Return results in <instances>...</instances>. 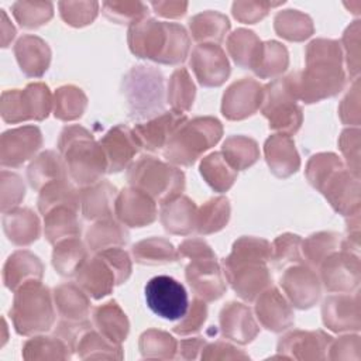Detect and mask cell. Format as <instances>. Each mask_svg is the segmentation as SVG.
I'll use <instances>...</instances> for the list:
<instances>
[{"mask_svg":"<svg viewBox=\"0 0 361 361\" xmlns=\"http://www.w3.org/2000/svg\"><path fill=\"white\" fill-rule=\"evenodd\" d=\"M151 7L159 16L169 17V18H178L186 13L188 3H185V1H152Z\"/></svg>","mask_w":361,"mask_h":361,"instance_id":"cell-56","label":"cell"},{"mask_svg":"<svg viewBox=\"0 0 361 361\" xmlns=\"http://www.w3.org/2000/svg\"><path fill=\"white\" fill-rule=\"evenodd\" d=\"M58 147L69 176L80 186L94 185L107 169L102 145L94 142L83 127H66L61 133Z\"/></svg>","mask_w":361,"mask_h":361,"instance_id":"cell-3","label":"cell"},{"mask_svg":"<svg viewBox=\"0 0 361 361\" xmlns=\"http://www.w3.org/2000/svg\"><path fill=\"white\" fill-rule=\"evenodd\" d=\"M72 206L79 209L80 206V199H79V193L63 179H55L49 183H47L41 192H39V197H38V209L41 212V214L48 213L51 209L56 207V206Z\"/></svg>","mask_w":361,"mask_h":361,"instance_id":"cell-37","label":"cell"},{"mask_svg":"<svg viewBox=\"0 0 361 361\" xmlns=\"http://www.w3.org/2000/svg\"><path fill=\"white\" fill-rule=\"evenodd\" d=\"M223 157L235 171L244 169L252 165L258 159V147L257 142L251 138L234 135L226 140L223 144Z\"/></svg>","mask_w":361,"mask_h":361,"instance_id":"cell-41","label":"cell"},{"mask_svg":"<svg viewBox=\"0 0 361 361\" xmlns=\"http://www.w3.org/2000/svg\"><path fill=\"white\" fill-rule=\"evenodd\" d=\"M76 282L94 299L109 295L114 285L118 283L114 269L100 252L82 264L76 272Z\"/></svg>","mask_w":361,"mask_h":361,"instance_id":"cell-19","label":"cell"},{"mask_svg":"<svg viewBox=\"0 0 361 361\" xmlns=\"http://www.w3.org/2000/svg\"><path fill=\"white\" fill-rule=\"evenodd\" d=\"M264 89L252 79H243L233 83L223 97L221 111L230 120H240L251 116L261 106Z\"/></svg>","mask_w":361,"mask_h":361,"instance_id":"cell-14","label":"cell"},{"mask_svg":"<svg viewBox=\"0 0 361 361\" xmlns=\"http://www.w3.org/2000/svg\"><path fill=\"white\" fill-rule=\"evenodd\" d=\"M300 243L299 235L283 234L274 241L272 252L276 265H286L292 262H300Z\"/></svg>","mask_w":361,"mask_h":361,"instance_id":"cell-51","label":"cell"},{"mask_svg":"<svg viewBox=\"0 0 361 361\" xmlns=\"http://www.w3.org/2000/svg\"><path fill=\"white\" fill-rule=\"evenodd\" d=\"M58 6L63 21L73 27L92 23L99 8V3L96 1H61Z\"/></svg>","mask_w":361,"mask_h":361,"instance_id":"cell-49","label":"cell"},{"mask_svg":"<svg viewBox=\"0 0 361 361\" xmlns=\"http://www.w3.org/2000/svg\"><path fill=\"white\" fill-rule=\"evenodd\" d=\"M223 128L217 118L197 117L185 121L168 140L164 157L178 165H192L206 149L221 137Z\"/></svg>","mask_w":361,"mask_h":361,"instance_id":"cell-5","label":"cell"},{"mask_svg":"<svg viewBox=\"0 0 361 361\" xmlns=\"http://www.w3.org/2000/svg\"><path fill=\"white\" fill-rule=\"evenodd\" d=\"M127 231L117 223L110 219L100 220L87 230L86 243L93 251H103L106 248L121 247L127 243Z\"/></svg>","mask_w":361,"mask_h":361,"instance_id":"cell-36","label":"cell"},{"mask_svg":"<svg viewBox=\"0 0 361 361\" xmlns=\"http://www.w3.org/2000/svg\"><path fill=\"white\" fill-rule=\"evenodd\" d=\"M133 188L165 204L178 197L185 186V176L178 169L154 157H142L127 172Z\"/></svg>","mask_w":361,"mask_h":361,"instance_id":"cell-7","label":"cell"},{"mask_svg":"<svg viewBox=\"0 0 361 361\" xmlns=\"http://www.w3.org/2000/svg\"><path fill=\"white\" fill-rule=\"evenodd\" d=\"M190 66L203 86H219L230 73L226 54L217 44L197 45L192 51Z\"/></svg>","mask_w":361,"mask_h":361,"instance_id":"cell-13","label":"cell"},{"mask_svg":"<svg viewBox=\"0 0 361 361\" xmlns=\"http://www.w3.org/2000/svg\"><path fill=\"white\" fill-rule=\"evenodd\" d=\"M63 169H66L63 161H61L55 152L47 151L32 161L28 166L27 176L32 188L42 189L55 179H63Z\"/></svg>","mask_w":361,"mask_h":361,"instance_id":"cell-39","label":"cell"},{"mask_svg":"<svg viewBox=\"0 0 361 361\" xmlns=\"http://www.w3.org/2000/svg\"><path fill=\"white\" fill-rule=\"evenodd\" d=\"M336 235L331 233L313 234L303 241V254L312 265L317 267L336 248Z\"/></svg>","mask_w":361,"mask_h":361,"instance_id":"cell-50","label":"cell"},{"mask_svg":"<svg viewBox=\"0 0 361 361\" xmlns=\"http://www.w3.org/2000/svg\"><path fill=\"white\" fill-rule=\"evenodd\" d=\"M51 93L44 83H30L25 89L6 90L1 94V117L7 123L42 120L51 110Z\"/></svg>","mask_w":361,"mask_h":361,"instance_id":"cell-9","label":"cell"},{"mask_svg":"<svg viewBox=\"0 0 361 361\" xmlns=\"http://www.w3.org/2000/svg\"><path fill=\"white\" fill-rule=\"evenodd\" d=\"M271 257L272 247L265 240L243 237L234 243L223 265L227 282L241 299L252 302L269 288L271 276L265 262Z\"/></svg>","mask_w":361,"mask_h":361,"instance_id":"cell-1","label":"cell"},{"mask_svg":"<svg viewBox=\"0 0 361 361\" xmlns=\"http://www.w3.org/2000/svg\"><path fill=\"white\" fill-rule=\"evenodd\" d=\"M103 14L118 24H134L147 16V6L141 1H106L102 4Z\"/></svg>","mask_w":361,"mask_h":361,"instance_id":"cell-48","label":"cell"},{"mask_svg":"<svg viewBox=\"0 0 361 361\" xmlns=\"http://www.w3.org/2000/svg\"><path fill=\"white\" fill-rule=\"evenodd\" d=\"M258 320L264 327L272 331H282L293 324V312L276 288H267L255 305Z\"/></svg>","mask_w":361,"mask_h":361,"instance_id":"cell-20","label":"cell"},{"mask_svg":"<svg viewBox=\"0 0 361 361\" xmlns=\"http://www.w3.org/2000/svg\"><path fill=\"white\" fill-rule=\"evenodd\" d=\"M54 314L51 292L41 281H28L16 290L10 317L18 334L47 331L54 323Z\"/></svg>","mask_w":361,"mask_h":361,"instance_id":"cell-4","label":"cell"},{"mask_svg":"<svg viewBox=\"0 0 361 361\" xmlns=\"http://www.w3.org/2000/svg\"><path fill=\"white\" fill-rule=\"evenodd\" d=\"M326 264L323 265L322 271V279L324 282V286L329 290H350V282L351 276L358 278V271H351L350 264V255L347 254H334L331 257L326 258ZM358 285L357 282H354Z\"/></svg>","mask_w":361,"mask_h":361,"instance_id":"cell-35","label":"cell"},{"mask_svg":"<svg viewBox=\"0 0 361 361\" xmlns=\"http://www.w3.org/2000/svg\"><path fill=\"white\" fill-rule=\"evenodd\" d=\"M140 347H141L142 354L145 355L148 351H154V350L175 351L176 350V343L172 340L171 336H168L164 331L149 330V331H145L141 336Z\"/></svg>","mask_w":361,"mask_h":361,"instance_id":"cell-55","label":"cell"},{"mask_svg":"<svg viewBox=\"0 0 361 361\" xmlns=\"http://www.w3.org/2000/svg\"><path fill=\"white\" fill-rule=\"evenodd\" d=\"M114 186L107 182L86 186L79 193L82 213L89 220L110 219L114 209Z\"/></svg>","mask_w":361,"mask_h":361,"instance_id":"cell-26","label":"cell"},{"mask_svg":"<svg viewBox=\"0 0 361 361\" xmlns=\"http://www.w3.org/2000/svg\"><path fill=\"white\" fill-rule=\"evenodd\" d=\"M192 37L197 42L214 44L220 42L230 30L228 18L217 11H204L189 21Z\"/></svg>","mask_w":361,"mask_h":361,"instance_id":"cell-31","label":"cell"},{"mask_svg":"<svg viewBox=\"0 0 361 361\" xmlns=\"http://www.w3.org/2000/svg\"><path fill=\"white\" fill-rule=\"evenodd\" d=\"M86 107V96L75 86H63L55 92L54 114L61 120H75Z\"/></svg>","mask_w":361,"mask_h":361,"instance_id":"cell-44","label":"cell"},{"mask_svg":"<svg viewBox=\"0 0 361 361\" xmlns=\"http://www.w3.org/2000/svg\"><path fill=\"white\" fill-rule=\"evenodd\" d=\"M11 11L21 27L37 28L51 20L54 7L49 1H16Z\"/></svg>","mask_w":361,"mask_h":361,"instance_id":"cell-45","label":"cell"},{"mask_svg":"<svg viewBox=\"0 0 361 361\" xmlns=\"http://www.w3.org/2000/svg\"><path fill=\"white\" fill-rule=\"evenodd\" d=\"M288 66V52L281 44L271 41L261 45L258 61L254 71L261 78H268L283 72Z\"/></svg>","mask_w":361,"mask_h":361,"instance_id":"cell-46","label":"cell"},{"mask_svg":"<svg viewBox=\"0 0 361 361\" xmlns=\"http://www.w3.org/2000/svg\"><path fill=\"white\" fill-rule=\"evenodd\" d=\"M220 324L226 337L241 344L251 341L258 333V326L251 310L235 302H230L221 309Z\"/></svg>","mask_w":361,"mask_h":361,"instance_id":"cell-21","label":"cell"},{"mask_svg":"<svg viewBox=\"0 0 361 361\" xmlns=\"http://www.w3.org/2000/svg\"><path fill=\"white\" fill-rule=\"evenodd\" d=\"M186 121V116L178 111H164L159 116L135 124L133 128L141 147L149 151L164 148L171 135Z\"/></svg>","mask_w":361,"mask_h":361,"instance_id":"cell-17","label":"cell"},{"mask_svg":"<svg viewBox=\"0 0 361 361\" xmlns=\"http://www.w3.org/2000/svg\"><path fill=\"white\" fill-rule=\"evenodd\" d=\"M24 185L18 175L3 171L1 172V212L6 213L18 206L24 197Z\"/></svg>","mask_w":361,"mask_h":361,"instance_id":"cell-52","label":"cell"},{"mask_svg":"<svg viewBox=\"0 0 361 361\" xmlns=\"http://www.w3.org/2000/svg\"><path fill=\"white\" fill-rule=\"evenodd\" d=\"M161 221L169 233L188 234L196 224V206L185 196H178L173 200L162 204Z\"/></svg>","mask_w":361,"mask_h":361,"instance_id":"cell-28","label":"cell"},{"mask_svg":"<svg viewBox=\"0 0 361 361\" xmlns=\"http://www.w3.org/2000/svg\"><path fill=\"white\" fill-rule=\"evenodd\" d=\"M206 314H207V310H206L204 302L196 298L192 306H189L186 314L180 319V323L173 327V331L182 336L196 333L200 329V326L204 323Z\"/></svg>","mask_w":361,"mask_h":361,"instance_id":"cell-53","label":"cell"},{"mask_svg":"<svg viewBox=\"0 0 361 361\" xmlns=\"http://www.w3.org/2000/svg\"><path fill=\"white\" fill-rule=\"evenodd\" d=\"M42 137L38 127L24 126L3 133L0 140V162L3 166H20L41 147Z\"/></svg>","mask_w":361,"mask_h":361,"instance_id":"cell-12","label":"cell"},{"mask_svg":"<svg viewBox=\"0 0 361 361\" xmlns=\"http://www.w3.org/2000/svg\"><path fill=\"white\" fill-rule=\"evenodd\" d=\"M123 93L133 120H149L164 113V78L151 66H134L123 80Z\"/></svg>","mask_w":361,"mask_h":361,"instance_id":"cell-6","label":"cell"},{"mask_svg":"<svg viewBox=\"0 0 361 361\" xmlns=\"http://www.w3.org/2000/svg\"><path fill=\"white\" fill-rule=\"evenodd\" d=\"M195 85L185 68L176 69L168 83V103L173 111H188L193 104Z\"/></svg>","mask_w":361,"mask_h":361,"instance_id":"cell-43","label":"cell"},{"mask_svg":"<svg viewBox=\"0 0 361 361\" xmlns=\"http://www.w3.org/2000/svg\"><path fill=\"white\" fill-rule=\"evenodd\" d=\"M230 217V204L227 197H214L206 202L196 212L195 228L200 234H210L221 230Z\"/></svg>","mask_w":361,"mask_h":361,"instance_id":"cell-38","label":"cell"},{"mask_svg":"<svg viewBox=\"0 0 361 361\" xmlns=\"http://www.w3.org/2000/svg\"><path fill=\"white\" fill-rule=\"evenodd\" d=\"M295 100L290 76L275 80L265 87L261 111L269 120L272 130L283 131L288 135L298 131L302 123V110L295 104Z\"/></svg>","mask_w":361,"mask_h":361,"instance_id":"cell-8","label":"cell"},{"mask_svg":"<svg viewBox=\"0 0 361 361\" xmlns=\"http://www.w3.org/2000/svg\"><path fill=\"white\" fill-rule=\"evenodd\" d=\"M1 16H3V23H1V42H3V48L8 47V42L14 38L16 35V28L13 27V24L8 21V17L6 14L4 10H1Z\"/></svg>","mask_w":361,"mask_h":361,"instance_id":"cell-57","label":"cell"},{"mask_svg":"<svg viewBox=\"0 0 361 361\" xmlns=\"http://www.w3.org/2000/svg\"><path fill=\"white\" fill-rule=\"evenodd\" d=\"M200 173L217 192H226L234 183L237 176V171L230 166L221 152H213L203 158Z\"/></svg>","mask_w":361,"mask_h":361,"instance_id":"cell-34","label":"cell"},{"mask_svg":"<svg viewBox=\"0 0 361 361\" xmlns=\"http://www.w3.org/2000/svg\"><path fill=\"white\" fill-rule=\"evenodd\" d=\"M261 41L258 37L248 30H237L234 31L227 39V49L237 65L243 68L254 69L259 51H261Z\"/></svg>","mask_w":361,"mask_h":361,"instance_id":"cell-33","label":"cell"},{"mask_svg":"<svg viewBox=\"0 0 361 361\" xmlns=\"http://www.w3.org/2000/svg\"><path fill=\"white\" fill-rule=\"evenodd\" d=\"M78 209L72 206H56L44 214L45 237L49 243L56 244L65 238L78 237L80 228L76 219Z\"/></svg>","mask_w":361,"mask_h":361,"instance_id":"cell-30","label":"cell"},{"mask_svg":"<svg viewBox=\"0 0 361 361\" xmlns=\"http://www.w3.org/2000/svg\"><path fill=\"white\" fill-rule=\"evenodd\" d=\"M3 214V230L13 244L28 245L38 238L39 221L30 209H13Z\"/></svg>","mask_w":361,"mask_h":361,"instance_id":"cell-25","label":"cell"},{"mask_svg":"<svg viewBox=\"0 0 361 361\" xmlns=\"http://www.w3.org/2000/svg\"><path fill=\"white\" fill-rule=\"evenodd\" d=\"M281 286L288 299L298 309H307L316 303L320 296V283L317 275L306 267H290L281 276Z\"/></svg>","mask_w":361,"mask_h":361,"instance_id":"cell-16","label":"cell"},{"mask_svg":"<svg viewBox=\"0 0 361 361\" xmlns=\"http://www.w3.org/2000/svg\"><path fill=\"white\" fill-rule=\"evenodd\" d=\"M93 323L100 334L114 344H120L127 337L128 320L114 300L94 309Z\"/></svg>","mask_w":361,"mask_h":361,"instance_id":"cell-29","label":"cell"},{"mask_svg":"<svg viewBox=\"0 0 361 361\" xmlns=\"http://www.w3.org/2000/svg\"><path fill=\"white\" fill-rule=\"evenodd\" d=\"M86 257L87 252L85 245L76 237H71L55 244L52 262L61 275L69 276L76 275L78 269L86 261Z\"/></svg>","mask_w":361,"mask_h":361,"instance_id":"cell-32","label":"cell"},{"mask_svg":"<svg viewBox=\"0 0 361 361\" xmlns=\"http://www.w3.org/2000/svg\"><path fill=\"white\" fill-rule=\"evenodd\" d=\"M131 252L137 262L148 264V265L166 264V262L176 261L179 258L173 245L168 240L158 238V237H152V238L137 243L133 247Z\"/></svg>","mask_w":361,"mask_h":361,"instance_id":"cell-40","label":"cell"},{"mask_svg":"<svg viewBox=\"0 0 361 361\" xmlns=\"http://www.w3.org/2000/svg\"><path fill=\"white\" fill-rule=\"evenodd\" d=\"M100 145L107 159L109 172H118L124 169L141 148L134 131L123 124L111 128L102 138Z\"/></svg>","mask_w":361,"mask_h":361,"instance_id":"cell-18","label":"cell"},{"mask_svg":"<svg viewBox=\"0 0 361 361\" xmlns=\"http://www.w3.org/2000/svg\"><path fill=\"white\" fill-rule=\"evenodd\" d=\"M189 37L176 23L142 18L130 25L128 45L134 55L161 63H178L189 51Z\"/></svg>","mask_w":361,"mask_h":361,"instance_id":"cell-2","label":"cell"},{"mask_svg":"<svg viewBox=\"0 0 361 361\" xmlns=\"http://www.w3.org/2000/svg\"><path fill=\"white\" fill-rule=\"evenodd\" d=\"M117 219L128 227H142L152 223L157 217V207L152 197L131 188L124 189L114 202Z\"/></svg>","mask_w":361,"mask_h":361,"instance_id":"cell-15","label":"cell"},{"mask_svg":"<svg viewBox=\"0 0 361 361\" xmlns=\"http://www.w3.org/2000/svg\"><path fill=\"white\" fill-rule=\"evenodd\" d=\"M185 276L196 298L202 300H216L226 290V283L214 252L190 258Z\"/></svg>","mask_w":361,"mask_h":361,"instance_id":"cell-11","label":"cell"},{"mask_svg":"<svg viewBox=\"0 0 361 361\" xmlns=\"http://www.w3.org/2000/svg\"><path fill=\"white\" fill-rule=\"evenodd\" d=\"M14 54L20 69L31 78L41 76L49 65V48L35 35H23L14 45Z\"/></svg>","mask_w":361,"mask_h":361,"instance_id":"cell-23","label":"cell"},{"mask_svg":"<svg viewBox=\"0 0 361 361\" xmlns=\"http://www.w3.org/2000/svg\"><path fill=\"white\" fill-rule=\"evenodd\" d=\"M147 306L165 320H180L189 309L185 286L168 275L151 278L144 288Z\"/></svg>","mask_w":361,"mask_h":361,"instance_id":"cell-10","label":"cell"},{"mask_svg":"<svg viewBox=\"0 0 361 361\" xmlns=\"http://www.w3.org/2000/svg\"><path fill=\"white\" fill-rule=\"evenodd\" d=\"M267 1H235L233 4V14L241 23L252 24L267 16L269 7L278 6Z\"/></svg>","mask_w":361,"mask_h":361,"instance_id":"cell-54","label":"cell"},{"mask_svg":"<svg viewBox=\"0 0 361 361\" xmlns=\"http://www.w3.org/2000/svg\"><path fill=\"white\" fill-rule=\"evenodd\" d=\"M274 27L278 35L290 41L305 39L313 32L312 20L298 10H285L278 13Z\"/></svg>","mask_w":361,"mask_h":361,"instance_id":"cell-42","label":"cell"},{"mask_svg":"<svg viewBox=\"0 0 361 361\" xmlns=\"http://www.w3.org/2000/svg\"><path fill=\"white\" fill-rule=\"evenodd\" d=\"M331 337L326 336L323 331H292L286 334L278 344V350L290 351V357L302 350H324L326 343Z\"/></svg>","mask_w":361,"mask_h":361,"instance_id":"cell-47","label":"cell"},{"mask_svg":"<svg viewBox=\"0 0 361 361\" xmlns=\"http://www.w3.org/2000/svg\"><path fill=\"white\" fill-rule=\"evenodd\" d=\"M42 264L30 251L13 252L3 267V282L6 288L16 292L28 281H41Z\"/></svg>","mask_w":361,"mask_h":361,"instance_id":"cell-22","label":"cell"},{"mask_svg":"<svg viewBox=\"0 0 361 361\" xmlns=\"http://www.w3.org/2000/svg\"><path fill=\"white\" fill-rule=\"evenodd\" d=\"M265 157L271 171L279 178H286L299 168V157L288 134L269 137L265 142Z\"/></svg>","mask_w":361,"mask_h":361,"instance_id":"cell-24","label":"cell"},{"mask_svg":"<svg viewBox=\"0 0 361 361\" xmlns=\"http://www.w3.org/2000/svg\"><path fill=\"white\" fill-rule=\"evenodd\" d=\"M54 302L56 310L66 322H85L90 310V302L85 290L73 283L59 285L54 292Z\"/></svg>","mask_w":361,"mask_h":361,"instance_id":"cell-27","label":"cell"}]
</instances>
